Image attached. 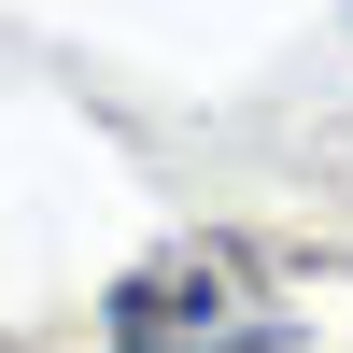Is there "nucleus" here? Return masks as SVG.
I'll list each match as a JSON object with an SVG mask.
<instances>
[{"instance_id":"obj_1","label":"nucleus","mask_w":353,"mask_h":353,"mask_svg":"<svg viewBox=\"0 0 353 353\" xmlns=\"http://www.w3.org/2000/svg\"><path fill=\"white\" fill-rule=\"evenodd\" d=\"M283 339L297 325L254 297V269L226 241H170L113 283V353H283Z\"/></svg>"}]
</instances>
